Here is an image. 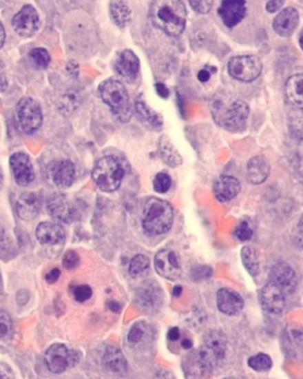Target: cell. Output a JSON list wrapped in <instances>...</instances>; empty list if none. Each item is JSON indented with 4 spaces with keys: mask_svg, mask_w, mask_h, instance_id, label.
<instances>
[{
    "mask_svg": "<svg viewBox=\"0 0 303 379\" xmlns=\"http://www.w3.org/2000/svg\"><path fill=\"white\" fill-rule=\"evenodd\" d=\"M156 87V92H158V94H159V95H160L163 99H167V97H169V89L166 88L164 85H161V83H158Z\"/></svg>",
    "mask_w": 303,
    "mask_h": 379,
    "instance_id": "51",
    "label": "cell"
},
{
    "mask_svg": "<svg viewBox=\"0 0 303 379\" xmlns=\"http://www.w3.org/2000/svg\"><path fill=\"white\" fill-rule=\"evenodd\" d=\"M300 47H301V49H302L303 51V30L301 31V34H300Z\"/></svg>",
    "mask_w": 303,
    "mask_h": 379,
    "instance_id": "58",
    "label": "cell"
},
{
    "mask_svg": "<svg viewBox=\"0 0 303 379\" xmlns=\"http://www.w3.org/2000/svg\"><path fill=\"white\" fill-rule=\"evenodd\" d=\"M5 43V29L4 26L0 24V49L3 48Z\"/></svg>",
    "mask_w": 303,
    "mask_h": 379,
    "instance_id": "54",
    "label": "cell"
},
{
    "mask_svg": "<svg viewBox=\"0 0 303 379\" xmlns=\"http://www.w3.org/2000/svg\"><path fill=\"white\" fill-rule=\"evenodd\" d=\"M42 203L41 198L34 192H25L21 194L17 202V215L23 221H34L41 211Z\"/></svg>",
    "mask_w": 303,
    "mask_h": 379,
    "instance_id": "24",
    "label": "cell"
},
{
    "mask_svg": "<svg viewBox=\"0 0 303 379\" xmlns=\"http://www.w3.org/2000/svg\"><path fill=\"white\" fill-rule=\"evenodd\" d=\"M219 16L227 28H235L243 21L247 14V5L244 1H223L218 10Z\"/></svg>",
    "mask_w": 303,
    "mask_h": 379,
    "instance_id": "19",
    "label": "cell"
},
{
    "mask_svg": "<svg viewBox=\"0 0 303 379\" xmlns=\"http://www.w3.org/2000/svg\"><path fill=\"white\" fill-rule=\"evenodd\" d=\"M286 95L291 105L303 110V72L293 75L286 80Z\"/></svg>",
    "mask_w": 303,
    "mask_h": 379,
    "instance_id": "28",
    "label": "cell"
},
{
    "mask_svg": "<svg viewBox=\"0 0 303 379\" xmlns=\"http://www.w3.org/2000/svg\"><path fill=\"white\" fill-rule=\"evenodd\" d=\"M103 364L108 370L116 375H125L128 369L127 360L123 352L115 346H108L103 354Z\"/></svg>",
    "mask_w": 303,
    "mask_h": 379,
    "instance_id": "26",
    "label": "cell"
},
{
    "mask_svg": "<svg viewBox=\"0 0 303 379\" xmlns=\"http://www.w3.org/2000/svg\"><path fill=\"white\" fill-rule=\"evenodd\" d=\"M93 295V291L89 286L85 285H80V286H76L72 289V296L77 303H85L87 300L90 299Z\"/></svg>",
    "mask_w": 303,
    "mask_h": 379,
    "instance_id": "39",
    "label": "cell"
},
{
    "mask_svg": "<svg viewBox=\"0 0 303 379\" xmlns=\"http://www.w3.org/2000/svg\"><path fill=\"white\" fill-rule=\"evenodd\" d=\"M249 113L250 110L248 103L240 99L232 101L217 99L212 103V116L215 119L216 123L233 133L244 130Z\"/></svg>",
    "mask_w": 303,
    "mask_h": 379,
    "instance_id": "3",
    "label": "cell"
},
{
    "mask_svg": "<svg viewBox=\"0 0 303 379\" xmlns=\"http://www.w3.org/2000/svg\"><path fill=\"white\" fill-rule=\"evenodd\" d=\"M115 70L127 82H134L140 72V61L132 50H123L115 63Z\"/></svg>",
    "mask_w": 303,
    "mask_h": 379,
    "instance_id": "16",
    "label": "cell"
},
{
    "mask_svg": "<svg viewBox=\"0 0 303 379\" xmlns=\"http://www.w3.org/2000/svg\"><path fill=\"white\" fill-rule=\"evenodd\" d=\"M270 283H275L284 293H291L296 287L295 272L286 262H280L270 270Z\"/></svg>",
    "mask_w": 303,
    "mask_h": 379,
    "instance_id": "17",
    "label": "cell"
},
{
    "mask_svg": "<svg viewBox=\"0 0 303 379\" xmlns=\"http://www.w3.org/2000/svg\"><path fill=\"white\" fill-rule=\"evenodd\" d=\"M8 89V79L5 72L4 62L0 59V92H5Z\"/></svg>",
    "mask_w": 303,
    "mask_h": 379,
    "instance_id": "45",
    "label": "cell"
},
{
    "mask_svg": "<svg viewBox=\"0 0 303 379\" xmlns=\"http://www.w3.org/2000/svg\"><path fill=\"white\" fill-rule=\"evenodd\" d=\"M36 237L38 242L43 245H62L65 238L63 227L59 224L51 222H43L36 229Z\"/></svg>",
    "mask_w": 303,
    "mask_h": 379,
    "instance_id": "21",
    "label": "cell"
},
{
    "mask_svg": "<svg viewBox=\"0 0 303 379\" xmlns=\"http://www.w3.org/2000/svg\"><path fill=\"white\" fill-rule=\"evenodd\" d=\"M123 177L125 167L118 156H103L94 166V181L105 192H113L118 190Z\"/></svg>",
    "mask_w": 303,
    "mask_h": 379,
    "instance_id": "6",
    "label": "cell"
},
{
    "mask_svg": "<svg viewBox=\"0 0 303 379\" xmlns=\"http://www.w3.org/2000/svg\"><path fill=\"white\" fill-rule=\"evenodd\" d=\"M3 183H4V174H3V171H1V167H0V189L3 187Z\"/></svg>",
    "mask_w": 303,
    "mask_h": 379,
    "instance_id": "57",
    "label": "cell"
},
{
    "mask_svg": "<svg viewBox=\"0 0 303 379\" xmlns=\"http://www.w3.org/2000/svg\"><path fill=\"white\" fill-rule=\"evenodd\" d=\"M108 306H109L110 309L113 311V312H118L120 309H121V306H120V303H116V301H109L108 303Z\"/></svg>",
    "mask_w": 303,
    "mask_h": 379,
    "instance_id": "53",
    "label": "cell"
},
{
    "mask_svg": "<svg viewBox=\"0 0 303 379\" xmlns=\"http://www.w3.org/2000/svg\"><path fill=\"white\" fill-rule=\"evenodd\" d=\"M242 262L245 269L251 276H257L260 273V258L258 254L253 247H244L242 249Z\"/></svg>",
    "mask_w": 303,
    "mask_h": 379,
    "instance_id": "31",
    "label": "cell"
},
{
    "mask_svg": "<svg viewBox=\"0 0 303 379\" xmlns=\"http://www.w3.org/2000/svg\"><path fill=\"white\" fill-rule=\"evenodd\" d=\"M300 16L297 10L295 8H286L280 11L274 19L273 26L275 32L282 37H291L295 30L299 25Z\"/></svg>",
    "mask_w": 303,
    "mask_h": 379,
    "instance_id": "18",
    "label": "cell"
},
{
    "mask_svg": "<svg viewBox=\"0 0 303 379\" xmlns=\"http://www.w3.org/2000/svg\"><path fill=\"white\" fill-rule=\"evenodd\" d=\"M248 364L253 370L257 371V372H264V371L271 369L273 362L268 354H258L256 356H253L251 358H249Z\"/></svg>",
    "mask_w": 303,
    "mask_h": 379,
    "instance_id": "34",
    "label": "cell"
},
{
    "mask_svg": "<svg viewBox=\"0 0 303 379\" xmlns=\"http://www.w3.org/2000/svg\"><path fill=\"white\" fill-rule=\"evenodd\" d=\"M260 300L262 307L271 314H280L286 307L284 291L273 283H268L262 288Z\"/></svg>",
    "mask_w": 303,
    "mask_h": 379,
    "instance_id": "15",
    "label": "cell"
},
{
    "mask_svg": "<svg viewBox=\"0 0 303 379\" xmlns=\"http://www.w3.org/2000/svg\"><path fill=\"white\" fill-rule=\"evenodd\" d=\"M100 96L121 123H128L131 120V100L126 87L120 81H105L100 85Z\"/></svg>",
    "mask_w": 303,
    "mask_h": 379,
    "instance_id": "5",
    "label": "cell"
},
{
    "mask_svg": "<svg viewBox=\"0 0 303 379\" xmlns=\"http://www.w3.org/2000/svg\"><path fill=\"white\" fill-rule=\"evenodd\" d=\"M44 359L52 373H62L80 362V354L63 344H55L48 349Z\"/></svg>",
    "mask_w": 303,
    "mask_h": 379,
    "instance_id": "9",
    "label": "cell"
},
{
    "mask_svg": "<svg viewBox=\"0 0 303 379\" xmlns=\"http://www.w3.org/2000/svg\"><path fill=\"white\" fill-rule=\"evenodd\" d=\"M212 272H211L210 268L207 267H199V268H196L192 272V276H194V280H202V278H210Z\"/></svg>",
    "mask_w": 303,
    "mask_h": 379,
    "instance_id": "43",
    "label": "cell"
},
{
    "mask_svg": "<svg viewBox=\"0 0 303 379\" xmlns=\"http://www.w3.org/2000/svg\"><path fill=\"white\" fill-rule=\"evenodd\" d=\"M211 72H209V69L204 68L200 72H198V80L202 83H205L207 81L210 80Z\"/></svg>",
    "mask_w": 303,
    "mask_h": 379,
    "instance_id": "49",
    "label": "cell"
},
{
    "mask_svg": "<svg viewBox=\"0 0 303 379\" xmlns=\"http://www.w3.org/2000/svg\"><path fill=\"white\" fill-rule=\"evenodd\" d=\"M181 291H182V288H181L180 286L174 287L173 295H174V296H180Z\"/></svg>",
    "mask_w": 303,
    "mask_h": 379,
    "instance_id": "56",
    "label": "cell"
},
{
    "mask_svg": "<svg viewBox=\"0 0 303 379\" xmlns=\"http://www.w3.org/2000/svg\"><path fill=\"white\" fill-rule=\"evenodd\" d=\"M48 212L52 218L62 223H72L75 218V207L62 194H55L48 199Z\"/></svg>",
    "mask_w": 303,
    "mask_h": 379,
    "instance_id": "14",
    "label": "cell"
},
{
    "mask_svg": "<svg viewBox=\"0 0 303 379\" xmlns=\"http://www.w3.org/2000/svg\"><path fill=\"white\" fill-rule=\"evenodd\" d=\"M297 240H299L300 245L303 247V215L300 219L299 227H297Z\"/></svg>",
    "mask_w": 303,
    "mask_h": 379,
    "instance_id": "52",
    "label": "cell"
},
{
    "mask_svg": "<svg viewBox=\"0 0 303 379\" xmlns=\"http://www.w3.org/2000/svg\"><path fill=\"white\" fill-rule=\"evenodd\" d=\"M110 16L118 28H126L132 19V11L129 6L123 1H113L109 5Z\"/></svg>",
    "mask_w": 303,
    "mask_h": 379,
    "instance_id": "30",
    "label": "cell"
},
{
    "mask_svg": "<svg viewBox=\"0 0 303 379\" xmlns=\"http://www.w3.org/2000/svg\"><path fill=\"white\" fill-rule=\"evenodd\" d=\"M148 268H149L148 257L140 254L132 258L131 263H129V274L133 278H139L147 273Z\"/></svg>",
    "mask_w": 303,
    "mask_h": 379,
    "instance_id": "32",
    "label": "cell"
},
{
    "mask_svg": "<svg viewBox=\"0 0 303 379\" xmlns=\"http://www.w3.org/2000/svg\"><path fill=\"white\" fill-rule=\"evenodd\" d=\"M289 130L294 138L303 140V113H294L291 115Z\"/></svg>",
    "mask_w": 303,
    "mask_h": 379,
    "instance_id": "36",
    "label": "cell"
},
{
    "mask_svg": "<svg viewBox=\"0 0 303 379\" xmlns=\"http://www.w3.org/2000/svg\"><path fill=\"white\" fill-rule=\"evenodd\" d=\"M253 235V229L249 225L248 222H245V221L240 222V225H238V227H236V230H235V236H236L238 240H242V242L251 240Z\"/></svg>",
    "mask_w": 303,
    "mask_h": 379,
    "instance_id": "40",
    "label": "cell"
},
{
    "mask_svg": "<svg viewBox=\"0 0 303 379\" xmlns=\"http://www.w3.org/2000/svg\"><path fill=\"white\" fill-rule=\"evenodd\" d=\"M80 265V256L76 252H67L63 257V265L67 269H74Z\"/></svg>",
    "mask_w": 303,
    "mask_h": 379,
    "instance_id": "41",
    "label": "cell"
},
{
    "mask_svg": "<svg viewBox=\"0 0 303 379\" xmlns=\"http://www.w3.org/2000/svg\"><path fill=\"white\" fill-rule=\"evenodd\" d=\"M136 301L146 311H158L163 305V291L154 281L143 283L136 291Z\"/></svg>",
    "mask_w": 303,
    "mask_h": 379,
    "instance_id": "13",
    "label": "cell"
},
{
    "mask_svg": "<svg viewBox=\"0 0 303 379\" xmlns=\"http://www.w3.org/2000/svg\"><path fill=\"white\" fill-rule=\"evenodd\" d=\"M51 178L56 186L67 189L75 181V165L70 161H59L51 167Z\"/></svg>",
    "mask_w": 303,
    "mask_h": 379,
    "instance_id": "23",
    "label": "cell"
},
{
    "mask_svg": "<svg viewBox=\"0 0 303 379\" xmlns=\"http://www.w3.org/2000/svg\"><path fill=\"white\" fill-rule=\"evenodd\" d=\"M240 189L242 186L237 178L223 176L219 178L218 181H216L213 194L219 202L227 203L237 197V194L240 192Z\"/></svg>",
    "mask_w": 303,
    "mask_h": 379,
    "instance_id": "22",
    "label": "cell"
},
{
    "mask_svg": "<svg viewBox=\"0 0 303 379\" xmlns=\"http://www.w3.org/2000/svg\"><path fill=\"white\" fill-rule=\"evenodd\" d=\"M217 306L223 314L236 316L243 309L244 303L238 293L229 288H222L217 293Z\"/></svg>",
    "mask_w": 303,
    "mask_h": 379,
    "instance_id": "20",
    "label": "cell"
},
{
    "mask_svg": "<svg viewBox=\"0 0 303 379\" xmlns=\"http://www.w3.org/2000/svg\"><path fill=\"white\" fill-rule=\"evenodd\" d=\"M173 218L172 205L164 199L152 197L143 207V230L151 236L163 235L172 227Z\"/></svg>",
    "mask_w": 303,
    "mask_h": 379,
    "instance_id": "4",
    "label": "cell"
},
{
    "mask_svg": "<svg viewBox=\"0 0 303 379\" xmlns=\"http://www.w3.org/2000/svg\"><path fill=\"white\" fill-rule=\"evenodd\" d=\"M270 165L264 156H258L249 161L247 166V178L249 183L253 185H258L264 183L265 179L269 177Z\"/></svg>",
    "mask_w": 303,
    "mask_h": 379,
    "instance_id": "25",
    "label": "cell"
},
{
    "mask_svg": "<svg viewBox=\"0 0 303 379\" xmlns=\"http://www.w3.org/2000/svg\"><path fill=\"white\" fill-rule=\"evenodd\" d=\"M12 331V319L9 313L0 309V339H5Z\"/></svg>",
    "mask_w": 303,
    "mask_h": 379,
    "instance_id": "38",
    "label": "cell"
},
{
    "mask_svg": "<svg viewBox=\"0 0 303 379\" xmlns=\"http://www.w3.org/2000/svg\"><path fill=\"white\" fill-rule=\"evenodd\" d=\"M10 166L12 170L13 177L18 185L28 186L34 179V171L29 156L17 152L10 158Z\"/></svg>",
    "mask_w": 303,
    "mask_h": 379,
    "instance_id": "12",
    "label": "cell"
},
{
    "mask_svg": "<svg viewBox=\"0 0 303 379\" xmlns=\"http://www.w3.org/2000/svg\"><path fill=\"white\" fill-rule=\"evenodd\" d=\"M263 64L257 56L244 55L232 57L227 64V70L232 79L240 82H253L261 75Z\"/></svg>",
    "mask_w": 303,
    "mask_h": 379,
    "instance_id": "7",
    "label": "cell"
},
{
    "mask_svg": "<svg viewBox=\"0 0 303 379\" xmlns=\"http://www.w3.org/2000/svg\"><path fill=\"white\" fill-rule=\"evenodd\" d=\"M39 16L37 10L31 5H25L21 11L13 17L12 28L16 34L21 37H31L39 29Z\"/></svg>",
    "mask_w": 303,
    "mask_h": 379,
    "instance_id": "10",
    "label": "cell"
},
{
    "mask_svg": "<svg viewBox=\"0 0 303 379\" xmlns=\"http://www.w3.org/2000/svg\"><path fill=\"white\" fill-rule=\"evenodd\" d=\"M16 115L19 127L25 134H34L42 126V110L31 97H24L18 102Z\"/></svg>",
    "mask_w": 303,
    "mask_h": 379,
    "instance_id": "8",
    "label": "cell"
},
{
    "mask_svg": "<svg viewBox=\"0 0 303 379\" xmlns=\"http://www.w3.org/2000/svg\"><path fill=\"white\" fill-rule=\"evenodd\" d=\"M30 59L39 69H47L50 64V54L44 48H34L30 51Z\"/></svg>",
    "mask_w": 303,
    "mask_h": 379,
    "instance_id": "33",
    "label": "cell"
},
{
    "mask_svg": "<svg viewBox=\"0 0 303 379\" xmlns=\"http://www.w3.org/2000/svg\"><path fill=\"white\" fill-rule=\"evenodd\" d=\"M135 112L138 114V118L143 123V126L147 127L152 131H160L163 128L164 121H163L160 114L151 110L145 102L136 101Z\"/></svg>",
    "mask_w": 303,
    "mask_h": 379,
    "instance_id": "27",
    "label": "cell"
},
{
    "mask_svg": "<svg viewBox=\"0 0 303 379\" xmlns=\"http://www.w3.org/2000/svg\"><path fill=\"white\" fill-rule=\"evenodd\" d=\"M189 5L191 8L197 11L198 13H209L213 6V3L212 1H189Z\"/></svg>",
    "mask_w": 303,
    "mask_h": 379,
    "instance_id": "42",
    "label": "cell"
},
{
    "mask_svg": "<svg viewBox=\"0 0 303 379\" xmlns=\"http://www.w3.org/2000/svg\"><path fill=\"white\" fill-rule=\"evenodd\" d=\"M283 4H284L283 1H269L265 8H267V11H268V12L273 13L281 9Z\"/></svg>",
    "mask_w": 303,
    "mask_h": 379,
    "instance_id": "47",
    "label": "cell"
},
{
    "mask_svg": "<svg viewBox=\"0 0 303 379\" xmlns=\"http://www.w3.org/2000/svg\"><path fill=\"white\" fill-rule=\"evenodd\" d=\"M148 336V327L143 322H138L132 327L131 331L128 333V342L132 345L140 344L141 341L145 340Z\"/></svg>",
    "mask_w": 303,
    "mask_h": 379,
    "instance_id": "35",
    "label": "cell"
},
{
    "mask_svg": "<svg viewBox=\"0 0 303 379\" xmlns=\"http://www.w3.org/2000/svg\"><path fill=\"white\" fill-rule=\"evenodd\" d=\"M167 337L171 341H177L180 338V331L178 327H173V329H169Z\"/></svg>",
    "mask_w": 303,
    "mask_h": 379,
    "instance_id": "50",
    "label": "cell"
},
{
    "mask_svg": "<svg viewBox=\"0 0 303 379\" xmlns=\"http://www.w3.org/2000/svg\"><path fill=\"white\" fill-rule=\"evenodd\" d=\"M0 379H14L12 369L8 364L1 362H0Z\"/></svg>",
    "mask_w": 303,
    "mask_h": 379,
    "instance_id": "44",
    "label": "cell"
},
{
    "mask_svg": "<svg viewBox=\"0 0 303 379\" xmlns=\"http://www.w3.org/2000/svg\"><path fill=\"white\" fill-rule=\"evenodd\" d=\"M59 276H61V270L59 268H54L45 275V280L48 283H55L59 281Z\"/></svg>",
    "mask_w": 303,
    "mask_h": 379,
    "instance_id": "46",
    "label": "cell"
},
{
    "mask_svg": "<svg viewBox=\"0 0 303 379\" xmlns=\"http://www.w3.org/2000/svg\"><path fill=\"white\" fill-rule=\"evenodd\" d=\"M225 379H243V378H238V377H227V378Z\"/></svg>",
    "mask_w": 303,
    "mask_h": 379,
    "instance_id": "59",
    "label": "cell"
},
{
    "mask_svg": "<svg viewBox=\"0 0 303 379\" xmlns=\"http://www.w3.org/2000/svg\"><path fill=\"white\" fill-rule=\"evenodd\" d=\"M154 265L158 274L167 280H176L181 274L180 257L174 250L164 249L156 254Z\"/></svg>",
    "mask_w": 303,
    "mask_h": 379,
    "instance_id": "11",
    "label": "cell"
},
{
    "mask_svg": "<svg viewBox=\"0 0 303 379\" xmlns=\"http://www.w3.org/2000/svg\"><path fill=\"white\" fill-rule=\"evenodd\" d=\"M154 379H176V377H174L172 372H169V371L160 370L159 372H156V375L154 376Z\"/></svg>",
    "mask_w": 303,
    "mask_h": 379,
    "instance_id": "48",
    "label": "cell"
},
{
    "mask_svg": "<svg viewBox=\"0 0 303 379\" xmlns=\"http://www.w3.org/2000/svg\"><path fill=\"white\" fill-rule=\"evenodd\" d=\"M227 350L225 334L217 329H212L205 334L200 349L189 359V370L194 375H205L215 370L223 364Z\"/></svg>",
    "mask_w": 303,
    "mask_h": 379,
    "instance_id": "1",
    "label": "cell"
},
{
    "mask_svg": "<svg viewBox=\"0 0 303 379\" xmlns=\"http://www.w3.org/2000/svg\"><path fill=\"white\" fill-rule=\"evenodd\" d=\"M187 11L182 1H153L149 18L153 25L172 37L180 36L186 28Z\"/></svg>",
    "mask_w": 303,
    "mask_h": 379,
    "instance_id": "2",
    "label": "cell"
},
{
    "mask_svg": "<svg viewBox=\"0 0 303 379\" xmlns=\"http://www.w3.org/2000/svg\"><path fill=\"white\" fill-rule=\"evenodd\" d=\"M182 347L184 349H191L192 347V341L189 340V339H185V340L182 341Z\"/></svg>",
    "mask_w": 303,
    "mask_h": 379,
    "instance_id": "55",
    "label": "cell"
},
{
    "mask_svg": "<svg viewBox=\"0 0 303 379\" xmlns=\"http://www.w3.org/2000/svg\"><path fill=\"white\" fill-rule=\"evenodd\" d=\"M172 185V179L167 173L160 172L156 174L154 178V190L159 194H165L171 189Z\"/></svg>",
    "mask_w": 303,
    "mask_h": 379,
    "instance_id": "37",
    "label": "cell"
},
{
    "mask_svg": "<svg viewBox=\"0 0 303 379\" xmlns=\"http://www.w3.org/2000/svg\"><path fill=\"white\" fill-rule=\"evenodd\" d=\"M159 152H160L161 159L171 167H177L179 165L182 164L180 154L173 146L172 141L169 140L167 135L161 136L160 141H159Z\"/></svg>",
    "mask_w": 303,
    "mask_h": 379,
    "instance_id": "29",
    "label": "cell"
}]
</instances>
